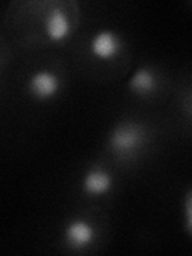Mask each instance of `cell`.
<instances>
[{
	"label": "cell",
	"instance_id": "obj_1",
	"mask_svg": "<svg viewBox=\"0 0 192 256\" xmlns=\"http://www.w3.org/2000/svg\"><path fill=\"white\" fill-rule=\"evenodd\" d=\"M148 128L138 122H122L109 133L108 146L120 158H132L138 156L148 142Z\"/></svg>",
	"mask_w": 192,
	"mask_h": 256
},
{
	"label": "cell",
	"instance_id": "obj_2",
	"mask_svg": "<svg viewBox=\"0 0 192 256\" xmlns=\"http://www.w3.org/2000/svg\"><path fill=\"white\" fill-rule=\"evenodd\" d=\"M90 53L94 60L108 62L118 58L124 50V40L118 32L112 29H100L90 40Z\"/></svg>",
	"mask_w": 192,
	"mask_h": 256
},
{
	"label": "cell",
	"instance_id": "obj_3",
	"mask_svg": "<svg viewBox=\"0 0 192 256\" xmlns=\"http://www.w3.org/2000/svg\"><path fill=\"white\" fill-rule=\"evenodd\" d=\"M64 245L74 252H84L90 248L96 240V228L84 218H74L68 221L62 230Z\"/></svg>",
	"mask_w": 192,
	"mask_h": 256
},
{
	"label": "cell",
	"instance_id": "obj_4",
	"mask_svg": "<svg viewBox=\"0 0 192 256\" xmlns=\"http://www.w3.org/2000/svg\"><path fill=\"white\" fill-rule=\"evenodd\" d=\"M28 92L37 101H50L61 92V78L50 69H38L28 80Z\"/></svg>",
	"mask_w": 192,
	"mask_h": 256
},
{
	"label": "cell",
	"instance_id": "obj_5",
	"mask_svg": "<svg viewBox=\"0 0 192 256\" xmlns=\"http://www.w3.org/2000/svg\"><path fill=\"white\" fill-rule=\"evenodd\" d=\"M44 32L52 44H64L72 34V21L61 8L48 10L44 18Z\"/></svg>",
	"mask_w": 192,
	"mask_h": 256
},
{
	"label": "cell",
	"instance_id": "obj_6",
	"mask_svg": "<svg viewBox=\"0 0 192 256\" xmlns=\"http://www.w3.org/2000/svg\"><path fill=\"white\" fill-rule=\"evenodd\" d=\"M112 186H114V180H112V174L106 168H88L82 176V190L88 197L108 196Z\"/></svg>",
	"mask_w": 192,
	"mask_h": 256
},
{
	"label": "cell",
	"instance_id": "obj_7",
	"mask_svg": "<svg viewBox=\"0 0 192 256\" xmlns=\"http://www.w3.org/2000/svg\"><path fill=\"white\" fill-rule=\"evenodd\" d=\"M126 86L130 93L141 96V98H146V96L156 93L158 86V77L154 69H150L149 66H141L128 78Z\"/></svg>",
	"mask_w": 192,
	"mask_h": 256
},
{
	"label": "cell",
	"instance_id": "obj_8",
	"mask_svg": "<svg viewBox=\"0 0 192 256\" xmlns=\"http://www.w3.org/2000/svg\"><path fill=\"white\" fill-rule=\"evenodd\" d=\"M186 228L188 230L190 229V194L186 197Z\"/></svg>",
	"mask_w": 192,
	"mask_h": 256
}]
</instances>
